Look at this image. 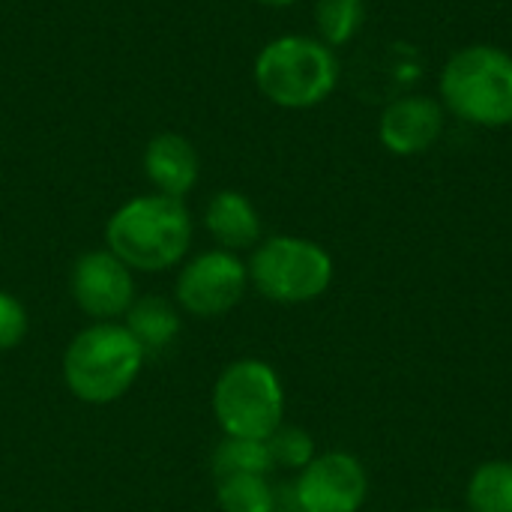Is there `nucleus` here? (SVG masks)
Instances as JSON below:
<instances>
[{"mask_svg": "<svg viewBox=\"0 0 512 512\" xmlns=\"http://www.w3.org/2000/svg\"><path fill=\"white\" fill-rule=\"evenodd\" d=\"M444 111L477 129L512 126V54L492 42H471L453 51L438 72Z\"/></svg>", "mask_w": 512, "mask_h": 512, "instance_id": "obj_1", "label": "nucleus"}, {"mask_svg": "<svg viewBox=\"0 0 512 512\" xmlns=\"http://www.w3.org/2000/svg\"><path fill=\"white\" fill-rule=\"evenodd\" d=\"M108 249L141 273H162L180 264L192 246V213L180 198L159 192L129 198L105 225Z\"/></svg>", "mask_w": 512, "mask_h": 512, "instance_id": "obj_2", "label": "nucleus"}, {"mask_svg": "<svg viewBox=\"0 0 512 512\" xmlns=\"http://www.w3.org/2000/svg\"><path fill=\"white\" fill-rule=\"evenodd\" d=\"M336 48L309 33H282L270 39L252 66L258 93L288 111H306L327 102L339 87Z\"/></svg>", "mask_w": 512, "mask_h": 512, "instance_id": "obj_3", "label": "nucleus"}, {"mask_svg": "<svg viewBox=\"0 0 512 512\" xmlns=\"http://www.w3.org/2000/svg\"><path fill=\"white\" fill-rule=\"evenodd\" d=\"M144 357V348L126 327L114 321H96L81 330L63 354L66 390L78 402L111 405L138 381Z\"/></svg>", "mask_w": 512, "mask_h": 512, "instance_id": "obj_4", "label": "nucleus"}, {"mask_svg": "<svg viewBox=\"0 0 512 512\" xmlns=\"http://www.w3.org/2000/svg\"><path fill=\"white\" fill-rule=\"evenodd\" d=\"M246 267L255 291L282 306H300L324 297L336 273L333 258L321 243L294 234L261 240Z\"/></svg>", "mask_w": 512, "mask_h": 512, "instance_id": "obj_5", "label": "nucleus"}, {"mask_svg": "<svg viewBox=\"0 0 512 512\" xmlns=\"http://www.w3.org/2000/svg\"><path fill=\"white\" fill-rule=\"evenodd\" d=\"M213 414L225 438L267 441L285 417V387L264 360H234L213 387Z\"/></svg>", "mask_w": 512, "mask_h": 512, "instance_id": "obj_6", "label": "nucleus"}, {"mask_svg": "<svg viewBox=\"0 0 512 512\" xmlns=\"http://www.w3.org/2000/svg\"><path fill=\"white\" fill-rule=\"evenodd\" d=\"M249 288V267L237 252L210 249L195 255L177 276L174 297L195 318H219L231 312Z\"/></svg>", "mask_w": 512, "mask_h": 512, "instance_id": "obj_7", "label": "nucleus"}, {"mask_svg": "<svg viewBox=\"0 0 512 512\" xmlns=\"http://www.w3.org/2000/svg\"><path fill=\"white\" fill-rule=\"evenodd\" d=\"M369 498V474L351 453L315 456L294 483L297 512H360Z\"/></svg>", "mask_w": 512, "mask_h": 512, "instance_id": "obj_8", "label": "nucleus"}, {"mask_svg": "<svg viewBox=\"0 0 512 512\" xmlns=\"http://www.w3.org/2000/svg\"><path fill=\"white\" fill-rule=\"evenodd\" d=\"M69 288L78 309L93 321H114L135 303L132 270L111 249L84 252L72 267Z\"/></svg>", "mask_w": 512, "mask_h": 512, "instance_id": "obj_9", "label": "nucleus"}, {"mask_svg": "<svg viewBox=\"0 0 512 512\" xmlns=\"http://www.w3.org/2000/svg\"><path fill=\"white\" fill-rule=\"evenodd\" d=\"M447 129V111L435 96L408 93L393 99L378 117V138L393 156H420L432 150Z\"/></svg>", "mask_w": 512, "mask_h": 512, "instance_id": "obj_10", "label": "nucleus"}, {"mask_svg": "<svg viewBox=\"0 0 512 512\" xmlns=\"http://www.w3.org/2000/svg\"><path fill=\"white\" fill-rule=\"evenodd\" d=\"M198 150L180 132H159L144 147V174L159 195L186 198L198 183Z\"/></svg>", "mask_w": 512, "mask_h": 512, "instance_id": "obj_11", "label": "nucleus"}, {"mask_svg": "<svg viewBox=\"0 0 512 512\" xmlns=\"http://www.w3.org/2000/svg\"><path fill=\"white\" fill-rule=\"evenodd\" d=\"M204 225L210 237L228 252L255 249L261 243V216L255 204L237 189H222L207 201Z\"/></svg>", "mask_w": 512, "mask_h": 512, "instance_id": "obj_12", "label": "nucleus"}, {"mask_svg": "<svg viewBox=\"0 0 512 512\" xmlns=\"http://www.w3.org/2000/svg\"><path fill=\"white\" fill-rule=\"evenodd\" d=\"M126 330L138 339V345L144 348V354L162 351V348H168L177 339V333H180V315L159 294L135 297V303L126 312Z\"/></svg>", "mask_w": 512, "mask_h": 512, "instance_id": "obj_13", "label": "nucleus"}, {"mask_svg": "<svg viewBox=\"0 0 512 512\" xmlns=\"http://www.w3.org/2000/svg\"><path fill=\"white\" fill-rule=\"evenodd\" d=\"M465 498L471 512H512V462H483L471 474Z\"/></svg>", "mask_w": 512, "mask_h": 512, "instance_id": "obj_14", "label": "nucleus"}, {"mask_svg": "<svg viewBox=\"0 0 512 512\" xmlns=\"http://www.w3.org/2000/svg\"><path fill=\"white\" fill-rule=\"evenodd\" d=\"M366 24V0H315V36L330 45H348Z\"/></svg>", "mask_w": 512, "mask_h": 512, "instance_id": "obj_15", "label": "nucleus"}, {"mask_svg": "<svg viewBox=\"0 0 512 512\" xmlns=\"http://www.w3.org/2000/svg\"><path fill=\"white\" fill-rule=\"evenodd\" d=\"M216 504L222 512H276V492L264 474H234L219 480Z\"/></svg>", "mask_w": 512, "mask_h": 512, "instance_id": "obj_16", "label": "nucleus"}, {"mask_svg": "<svg viewBox=\"0 0 512 512\" xmlns=\"http://www.w3.org/2000/svg\"><path fill=\"white\" fill-rule=\"evenodd\" d=\"M273 465V453L267 441H249V438H225L216 453H213V474L222 477H234V474H270Z\"/></svg>", "mask_w": 512, "mask_h": 512, "instance_id": "obj_17", "label": "nucleus"}, {"mask_svg": "<svg viewBox=\"0 0 512 512\" xmlns=\"http://www.w3.org/2000/svg\"><path fill=\"white\" fill-rule=\"evenodd\" d=\"M270 453H273V465L279 468H291V471H303L318 453H315V441L306 429L300 426H279L270 438Z\"/></svg>", "mask_w": 512, "mask_h": 512, "instance_id": "obj_18", "label": "nucleus"}, {"mask_svg": "<svg viewBox=\"0 0 512 512\" xmlns=\"http://www.w3.org/2000/svg\"><path fill=\"white\" fill-rule=\"evenodd\" d=\"M27 336V309L9 291H0V351H12Z\"/></svg>", "mask_w": 512, "mask_h": 512, "instance_id": "obj_19", "label": "nucleus"}, {"mask_svg": "<svg viewBox=\"0 0 512 512\" xmlns=\"http://www.w3.org/2000/svg\"><path fill=\"white\" fill-rule=\"evenodd\" d=\"M252 3H261V6H273V9H285V6H294L300 0H252Z\"/></svg>", "mask_w": 512, "mask_h": 512, "instance_id": "obj_20", "label": "nucleus"}, {"mask_svg": "<svg viewBox=\"0 0 512 512\" xmlns=\"http://www.w3.org/2000/svg\"><path fill=\"white\" fill-rule=\"evenodd\" d=\"M429 512H450V510H429Z\"/></svg>", "mask_w": 512, "mask_h": 512, "instance_id": "obj_21", "label": "nucleus"}]
</instances>
